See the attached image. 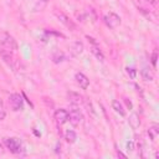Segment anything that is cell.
I'll return each mask as SVG.
<instances>
[{"label":"cell","mask_w":159,"mask_h":159,"mask_svg":"<svg viewBox=\"0 0 159 159\" xmlns=\"http://www.w3.org/2000/svg\"><path fill=\"white\" fill-rule=\"evenodd\" d=\"M157 57H158L157 52H153V55H152V65H153L154 67L157 66Z\"/></svg>","instance_id":"21"},{"label":"cell","mask_w":159,"mask_h":159,"mask_svg":"<svg viewBox=\"0 0 159 159\" xmlns=\"http://www.w3.org/2000/svg\"><path fill=\"white\" fill-rule=\"evenodd\" d=\"M67 98H68L70 103L71 104H75V106H78V104H81L83 102L82 96L80 93H77V92H73V91L67 92Z\"/></svg>","instance_id":"9"},{"label":"cell","mask_w":159,"mask_h":159,"mask_svg":"<svg viewBox=\"0 0 159 159\" xmlns=\"http://www.w3.org/2000/svg\"><path fill=\"white\" fill-rule=\"evenodd\" d=\"M125 71H127V73L129 75L130 78H135V76H137V70H135V68H133V67H127Z\"/></svg>","instance_id":"18"},{"label":"cell","mask_w":159,"mask_h":159,"mask_svg":"<svg viewBox=\"0 0 159 159\" xmlns=\"http://www.w3.org/2000/svg\"><path fill=\"white\" fill-rule=\"evenodd\" d=\"M150 5H153V6H157L158 5V0H147Z\"/></svg>","instance_id":"24"},{"label":"cell","mask_w":159,"mask_h":159,"mask_svg":"<svg viewBox=\"0 0 159 159\" xmlns=\"http://www.w3.org/2000/svg\"><path fill=\"white\" fill-rule=\"evenodd\" d=\"M75 78H76V82L78 83V86H80L82 89H87V88H88V86H89V80H88V77H87L84 73L77 72L76 76H75Z\"/></svg>","instance_id":"7"},{"label":"cell","mask_w":159,"mask_h":159,"mask_svg":"<svg viewBox=\"0 0 159 159\" xmlns=\"http://www.w3.org/2000/svg\"><path fill=\"white\" fill-rule=\"evenodd\" d=\"M5 145L7 147V149L14 153V154H21L24 152V147L22 143L17 139V138H5Z\"/></svg>","instance_id":"2"},{"label":"cell","mask_w":159,"mask_h":159,"mask_svg":"<svg viewBox=\"0 0 159 159\" xmlns=\"http://www.w3.org/2000/svg\"><path fill=\"white\" fill-rule=\"evenodd\" d=\"M55 119L58 124H65L67 120H68V112L63 108H60V109H56L55 112Z\"/></svg>","instance_id":"8"},{"label":"cell","mask_w":159,"mask_h":159,"mask_svg":"<svg viewBox=\"0 0 159 159\" xmlns=\"http://www.w3.org/2000/svg\"><path fill=\"white\" fill-rule=\"evenodd\" d=\"M9 103H10L11 109L15 111V112L21 111V109L24 108L22 97H21L19 93H12V94H10V97H9Z\"/></svg>","instance_id":"5"},{"label":"cell","mask_w":159,"mask_h":159,"mask_svg":"<svg viewBox=\"0 0 159 159\" xmlns=\"http://www.w3.org/2000/svg\"><path fill=\"white\" fill-rule=\"evenodd\" d=\"M5 117H6V112H5V108H4L2 102L0 101V120H2Z\"/></svg>","instance_id":"19"},{"label":"cell","mask_w":159,"mask_h":159,"mask_svg":"<svg viewBox=\"0 0 159 159\" xmlns=\"http://www.w3.org/2000/svg\"><path fill=\"white\" fill-rule=\"evenodd\" d=\"M68 120L73 124V125H78L80 123H82L83 120V114L82 112L73 104V107H71L70 112H68Z\"/></svg>","instance_id":"4"},{"label":"cell","mask_w":159,"mask_h":159,"mask_svg":"<svg viewBox=\"0 0 159 159\" xmlns=\"http://www.w3.org/2000/svg\"><path fill=\"white\" fill-rule=\"evenodd\" d=\"M86 39L88 40V42H89L91 45H93V46H99V45H98V42L96 41V39H93V37H91V36H88V35L86 36Z\"/></svg>","instance_id":"20"},{"label":"cell","mask_w":159,"mask_h":159,"mask_svg":"<svg viewBox=\"0 0 159 159\" xmlns=\"http://www.w3.org/2000/svg\"><path fill=\"white\" fill-rule=\"evenodd\" d=\"M91 52H92V53L97 57V60H99L101 62L104 61V55H103V52L101 51L99 46H93V45H91Z\"/></svg>","instance_id":"12"},{"label":"cell","mask_w":159,"mask_h":159,"mask_svg":"<svg viewBox=\"0 0 159 159\" xmlns=\"http://www.w3.org/2000/svg\"><path fill=\"white\" fill-rule=\"evenodd\" d=\"M148 135H149V138L152 139V140H155L157 139V137L159 135V127L158 125H152V127H149V129H148Z\"/></svg>","instance_id":"14"},{"label":"cell","mask_w":159,"mask_h":159,"mask_svg":"<svg viewBox=\"0 0 159 159\" xmlns=\"http://www.w3.org/2000/svg\"><path fill=\"white\" fill-rule=\"evenodd\" d=\"M112 108H113L117 113H119L120 116H125V111L123 109V107H122V104L119 103V101L114 99V101L112 102Z\"/></svg>","instance_id":"16"},{"label":"cell","mask_w":159,"mask_h":159,"mask_svg":"<svg viewBox=\"0 0 159 159\" xmlns=\"http://www.w3.org/2000/svg\"><path fill=\"white\" fill-rule=\"evenodd\" d=\"M2 153H4V148H2V145L0 143V155H2Z\"/></svg>","instance_id":"26"},{"label":"cell","mask_w":159,"mask_h":159,"mask_svg":"<svg viewBox=\"0 0 159 159\" xmlns=\"http://www.w3.org/2000/svg\"><path fill=\"white\" fill-rule=\"evenodd\" d=\"M123 99H124V102H125V104H127V107H128L129 109H132V107H133V104H132V102H130V101H129V99H128L127 97H124Z\"/></svg>","instance_id":"22"},{"label":"cell","mask_w":159,"mask_h":159,"mask_svg":"<svg viewBox=\"0 0 159 159\" xmlns=\"http://www.w3.org/2000/svg\"><path fill=\"white\" fill-rule=\"evenodd\" d=\"M128 123L129 125L133 128V129H138L139 125H140V119H139V116L137 113H132L128 118Z\"/></svg>","instance_id":"11"},{"label":"cell","mask_w":159,"mask_h":159,"mask_svg":"<svg viewBox=\"0 0 159 159\" xmlns=\"http://www.w3.org/2000/svg\"><path fill=\"white\" fill-rule=\"evenodd\" d=\"M0 48L9 50V51L14 52L15 50H17V43L10 34H7L5 31H0Z\"/></svg>","instance_id":"1"},{"label":"cell","mask_w":159,"mask_h":159,"mask_svg":"<svg viewBox=\"0 0 159 159\" xmlns=\"http://www.w3.org/2000/svg\"><path fill=\"white\" fill-rule=\"evenodd\" d=\"M40 1H42V2H47V1H50V0H40Z\"/></svg>","instance_id":"27"},{"label":"cell","mask_w":159,"mask_h":159,"mask_svg":"<svg viewBox=\"0 0 159 159\" xmlns=\"http://www.w3.org/2000/svg\"><path fill=\"white\" fill-rule=\"evenodd\" d=\"M71 52L73 56H80L83 52V43L81 41H75L71 45Z\"/></svg>","instance_id":"10"},{"label":"cell","mask_w":159,"mask_h":159,"mask_svg":"<svg viewBox=\"0 0 159 159\" xmlns=\"http://www.w3.org/2000/svg\"><path fill=\"white\" fill-rule=\"evenodd\" d=\"M127 149L128 150H133V142H128L127 143Z\"/></svg>","instance_id":"23"},{"label":"cell","mask_w":159,"mask_h":159,"mask_svg":"<svg viewBox=\"0 0 159 159\" xmlns=\"http://www.w3.org/2000/svg\"><path fill=\"white\" fill-rule=\"evenodd\" d=\"M117 155H118V157H120V158H127V157H125L123 153H120V152H117Z\"/></svg>","instance_id":"25"},{"label":"cell","mask_w":159,"mask_h":159,"mask_svg":"<svg viewBox=\"0 0 159 159\" xmlns=\"http://www.w3.org/2000/svg\"><path fill=\"white\" fill-rule=\"evenodd\" d=\"M140 75H142V78L144 80V81H153V75H152V72L148 70V68H142L140 70Z\"/></svg>","instance_id":"17"},{"label":"cell","mask_w":159,"mask_h":159,"mask_svg":"<svg viewBox=\"0 0 159 159\" xmlns=\"http://www.w3.org/2000/svg\"><path fill=\"white\" fill-rule=\"evenodd\" d=\"M103 20L109 29H116L120 24V17L116 12H108L107 15H104Z\"/></svg>","instance_id":"6"},{"label":"cell","mask_w":159,"mask_h":159,"mask_svg":"<svg viewBox=\"0 0 159 159\" xmlns=\"http://www.w3.org/2000/svg\"><path fill=\"white\" fill-rule=\"evenodd\" d=\"M53 14H55V16L58 19V21H60L61 24H63L66 27H68V29L72 30V31L76 30V25L73 24L72 20H70V17H68L66 14H63V12L60 11L58 9H53Z\"/></svg>","instance_id":"3"},{"label":"cell","mask_w":159,"mask_h":159,"mask_svg":"<svg viewBox=\"0 0 159 159\" xmlns=\"http://www.w3.org/2000/svg\"><path fill=\"white\" fill-rule=\"evenodd\" d=\"M65 139H66L68 143H75L76 139H77V134L75 133V130H72V129H67L66 133H65Z\"/></svg>","instance_id":"15"},{"label":"cell","mask_w":159,"mask_h":159,"mask_svg":"<svg viewBox=\"0 0 159 159\" xmlns=\"http://www.w3.org/2000/svg\"><path fill=\"white\" fill-rule=\"evenodd\" d=\"M63 60H65V53L62 51L57 50V51H55L52 53V61H53V63H61Z\"/></svg>","instance_id":"13"}]
</instances>
